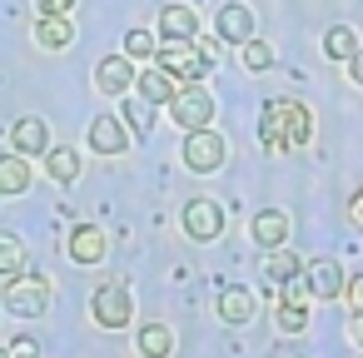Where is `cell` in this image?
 <instances>
[{"label":"cell","instance_id":"6da1fadb","mask_svg":"<svg viewBox=\"0 0 363 358\" xmlns=\"http://www.w3.org/2000/svg\"><path fill=\"white\" fill-rule=\"evenodd\" d=\"M259 135H264V145H269L274 155L303 150V145L313 140V115H308V105H298V100H269Z\"/></svg>","mask_w":363,"mask_h":358},{"label":"cell","instance_id":"7a4b0ae2","mask_svg":"<svg viewBox=\"0 0 363 358\" xmlns=\"http://www.w3.org/2000/svg\"><path fill=\"white\" fill-rule=\"evenodd\" d=\"M160 70H169L179 85H199L204 75H209V65H214V45H194V40H164L160 50Z\"/></svg>","mask_w":363,"mask_h":358},{"label":"cell","instance_id":"3957f363","mask_svg":"<svg viewBox=\"0 0 363 358\" xmlns=\"http://www.w3.org/2000/svg\"><path fill=\"white\" fill-rule=\"evenodd\" d=\"M6 308H11L16 318H40V313L50 308V284H45L40 274H11V284H6Z\"/></svg>","mask_w":363,"mask_h":358},{"label":"cell","instance_id":"277c9868","mask_svg":"<svg viewBox=\"0 0 363 358\" xmlns=\"http://www.w3.org/2000/svg\"><path fill=\"white\" fill-rule=\"evenodd\" d=\"M90 318L100 323V328H130V318H135V298H130V289L125 284H100L95 289V298H90Z\"/></svg>","mask_w":363,"mask_h":358},{"label":"cell","instance_id":"5b68a950","mask_svg":"<svg viewBox=\"0 0 363 358\" xmlns=\"http://www.w3.org/2000/svg\"><path fill=\"white\" fill-rule=\"evenodd\" d=\"M169 115H174V125H184V135L209 130L214 125V95L204 85H179V95L169 100Z\"/></svg>","mask_w":363,"mask_h":358},{"label":"cell","instance_id":"8992f818","mask_svg":"<svg viewBox=\"0 0 363 358\" xmlns=\"http://www.w3.org/2000/svg\"><path fill=\"white\" fill-rule=\"evenodd\" d=\"M224 160H229L224 135H214V130H189L184 135V164L194 174H214V169H224Z\"/></svg>","mask_w":363,"mask_h":358},{"label":"cell","instance_id":"52a82bcc","mask_svg":"<svg viewBox=\"0 0 363 358\" xmlns=\"http://www.w3.org/2000/svg\"><path fill=\"white\" fill-rule=\"evenodd\" d=\"M179 224H184V234H189V239L214 244V239L224 234V204H219V199H189V204H184V214H179Z\"/></svg>","mask_w":363,"mask_h":358},{"label":"cell","instance_id":"ba28073f","mask_svg":"<svg viewBox=\"0 0 363 358\" xmlns=\"http://www.w3.org/2000/svg\"><path fill=\"white\" fill-rule=\"evenodd\" d=\"M65 254H70L75 264H100V259L110 254V234H105L100 224H75L70 239H65Z\"/></svg>","mask_w":363,"mask_h":358},{"label":"cell","instance_id":"9c48e42d","mask_svg":"<svg viewBox=\"0 0 363 358\" xmlns=\"http://www.w3.org/2000/svg\"><path fill=\"white\" fill-rule=\"evenodd\" d=\"M303 279H308V293H313V298H338V293L348 289L338 259H308V264H303Z\"/></svg>","mask_w":363,"mask_h":358},{"label":"cell","instance_id":"30bf717a","mask_svg":"<svg viewBox=\"0 0 363 358\" xmlns=\"http://www.w3.org/2000/svg\"><path fill=\"white\" fill-rule=\"evenodd\" d=\"M214 35H219V40H229V45L254 40V11H249V6H239V0L219 6V16H214Z\"/></svg>","mask_w":363,"mask_h":358},{"label":"cell","instance_id":"8fae6325","mask_svg":"<svg viewBox=\"0 0 363 358\" xmlns=\"http://www.w3.org/2000/svg\"><path fill=\"white\" fill-rule=\"evenodd\" d=\"M130 85H135L130 55H105V60L95 65V90H100V95H125Z\"/></svg>","mask_w":363,"mask_h":358},{"label":"cell","instance_id":"7c38bea8","mask_svg":"<svg viewBox=\"0 0 363 358\" xmlns=\"http://www.w3.org/2000/svg\"><path fill=\"white\" fill-rule=\"evenodd\" d=\"M11 150L26 155V160H30V155H45V150H50V125L35 120V115L16 120V125H11Z\"/></svg>","mask_w":363,"mask_h":358},{"label":"cell","instance_id":"4fadbf2b","mask_svg":"<svg viewBox=\"0 0 363 358\" xmlns=\"http://www.w3.org/2000/svg\"><path fill=\"white\" fill-rule=\"evenodd\" d=\"M90 150H100V155H125V150H130V130H125V120H120V115H100V120H90Z\"/></svg>","mask_w":363,"mask_h":358},{"label":"cell","instance_id":"5bb4252c","mask_svg":"<svg viewBox=\"0 0 363 358\" xmlns=\"http://www.w3.org/2000/svg\"><path fill=\"white\" fill-rule=\"evenodd\" d=\"M214 308H219V318L224 323H249L254 313H259V298L249 293V289H239V284H229V289H219V298H214Z\"/></svg>","mask_w":363,"mask_h":358},{"label":"cell","instance_id":"9a60e30c","mask_svg":"<svg viewBox=\"0 0 363 358\" xmlns=\"http://www.w3.org/2000/svg\"><path fill=\"white\" fill-rule=\"evenodd\" d=\"M135 90H140V100H150V105H169V100L179 95V80H174L169 70L150 65V70H140V75H135Z\"/></svg>","mask_w":363,"mask_h":358},{"label":"cell","instance_id":"2e32d148","mask_svg":"<svg viewBox=\"0 0 363 358\" xmlns=\"http://www.w3.org/2000/svg\"><path fill=\"white\" fill-rule=\"evenodd\" d=\"M259 274H264V284H289V279H298L303 274V264H298V254L289 249V244H279V249H264V264H259Z\"/></svg>","mask_w":363,"mask_h":358},{"label":"cell","instance_id":"e0dca14e","mask_svg":"<svg viewBox=\"0 0 363 358\" xmlns=\"http://www.w3.org/2000/svg\"><path fill=\"white\" fill-rule=\"evenodd\" d=\"M160 40H199V16L189 6H164L160 11Z\"/></svg>","mask_w":363,"mask_h":358},{"label":"cell","instance_id":"ac0fdd59","mask_svg":"<svg viewBox=\"0 0 363 358\" xmlns=\"http://www.w3.org/2000/svg\"><path fill=\"white\" fill-rule=\"evenodd\" d=\"M249 234H254V244L279 249V244H289V214L284 209H259L254 224H249Z\"/></svg>","mask_w":363,"mask_h":358},{"label":"cell","instance_id":"d6986e66","mask_svg":"<svg viewBox=\"0 0 363 358\" xmlns=\"http://www.w3.org/2000/svg\"><path fill=\"white\" fill-rule=\"evenodd\" d=\"M30 179H35V169H30V160L26 155H0V194H26L30 189Z\"/></svg>","mask_w":363,"mask_h":358},{"label":"cell","instance_id":"ffe728a7","mask_svg":"<svg viewBox=\"0 0 363 358\" xmlns=\"http://www.w3.org/2000/svg\"><path fill=\"white\" fill-rule=\"evenodd\" d=\"M35 45H45V50L75 45V21H70V16H40V21H35Z\"/></svg>","mask_w":363,"mask_h":358},{"label":"cell","instance_id":"44dd1931","mask_svg":"<svg viewBox=\"0 0 363 358\" xmlns=\"http://www.w3.org/2000/svg\"><path fill=\"white\" fill-rule=\"evenodd\" d=\"M135 348H140V358H169V353H174V333H169V323H145L140 338H135Z\"/></svg>","mask_w":363,"mask_h":358},{"label":"cell","instance_id":"7402d4cb","mask_svg":"<svg viewBox=\"0 0 363 358\" xmlns=\"http://www.w3.org/2000/svg\"><path fill=\"white\" fill-rule=\"evenodd\" d=\"M358 50H363V45H358L353 26H328V30H323V55H328V60H343V65H348Z\"/></svg>","mask_w":363,"mask_h":358},{"label":"cell","instance_id":"603a6c76","mask_svg":"<svg viewBox=\"0 0 363 358\" xmlns=\"http://www.w3.org/2000/svg\"><path fill=\"white\" fill-rule=\"evenodd\" d=\"M45 169H50V179H55V184H75V179H80V155H75L70 145L45 150Z\"/></svg>","mask_w":363,"mask_h":358},{"label":"cell","instance_id":"cb8c5ba5","mask_svg":"<svg viewBox=\"0 0 363 358\" xmlns=\"http://www.w3.org/2000/svg\"><path fill=\"white\" fill-rule=\"evenodd\" d=\"M21 269H26V244L0 229V274H21Z\"/></svg>","mask_w":363,"mask_h":358},{"label":"cell","instance_id":"d4e9b609","mask_svg":"<svg viewBox=\"0 0 363 358\" xmlns=\"http://www.w3.org/2000/svg\"><path fill=\"white\" fill-rule=\"evenodd\" d=\"M239 60H244V70H254V75H264V70L274 65V45H269V40H244V50H239Z\"/></svg>","mask_w":363,"mask_h":358},{"label":"cell","instance_id":"484cf974","mask_svg":"<svg viewBox=\"0 0 363 358\" xmlns=\"http://www.w3.org/2000/svg\"><path fill=\"white\" fill-rule=\"evenodd\" d=\"M120 120L135 125V135H150V125H155V105H150V100H130Z\"/></svg>","mask_w":363,"mask_h":358},{"label":"cell","instance_id":"4316f807","mask_svg":"<svg viewBox=\"0 0 363 358\" xmlns=\"http://www.w3.org/2000/svg\"><path fill=\"white\" fill-rule=\"evenodd\" d=\"M155 50H160V45H155L150 30H130V35H125V55H130V60H150Z\"/></svg>","mask_w":363,"mask_h":358},{"label":"cell","instance_id":"83f0119b","mask_svg":"<svg viewBox=\"0 0 363 358\" xmlns=\"http://www.w3.org/2000/svg\"><path fill=\"white\" fill-rule=\"evenodd\" d=\"M6 358H40V343H35V338H16V343L6 348Z\"/></svg>","mask_w":363,"mask_h":358},{"label":"cell","instance_id":"f1b7e54d","mask_svg":"<svg viewBox=\"0 0 363 358\" xmlns=\"http://www.w3.org/2000/svg\"><path fill=\"white\" fill-rule=\"evenodd\" d=\"M343 298H348V308H353V313H363V274H358V279H348Z\"/></svg>","mask_w":363,"mask_h":358},{"label":"cell","instance_id":"f546056e","mask_svg":"<svg viewBox=\"0 0 363 358\" xmlns=\"http://www.w3.org/2000/svg\"><path fill=\"white\" fill-rule=\"evenodd\" d=\"M35 6H40V16H70L75 0H35Z\"/></svg>","mask_w":363,"mask_h":358},{"label":"cell","instance_id":"4dcf8cb0","mask_svg":"<svg viewBox=\"0 0 363 358\" xmlns=\"http://www.w3.org/2000/svg\"><path fill=\"white\" fill-rule=\"evenodd\" d=\"M348 219L363 229V189H353V199H348Z\"/></svg>","mask_w":363,"mask_h":358},{"label":"cell","instance_id":"1f68e13d","mask_svg":"<svg viewBox=\"0 0 363 358\" xmlns=\"http://www.w3.org/2000/svg\"><path fill=\"white\" fill-rule=\"evenodd\" d=\"M348 80H353V85H358V90H363V50H358V55H353V60H348Z\"/></svg>","mask_w":363,"mask_h":358},{"label":"cell","instance_id":"d6a6232c","mask_svg":"<svg viewBox=\"0 0 363 358\" xmlns=\"http://www.w3.org/2000/svg\"><path fill=\"white\" fill-rule=\"evenodd\" d=\"M353 338H358V343H363V313H358V323H353Z\"/></svg>","mask_w":363,"mask_h":358},{"label":"cell","instance_id":"836d02e7","mask_svg":"<svg viewBox=\"0 0 363 358\" xmlns=\"http://www.w3.org/2000/svg\"><path fill=\"white\" fill-rule=\"evenodd\" d=\"M0 358H6V353H0Z\"/></svg>","mask_w":363,"mask_h":358}]
</instances>
